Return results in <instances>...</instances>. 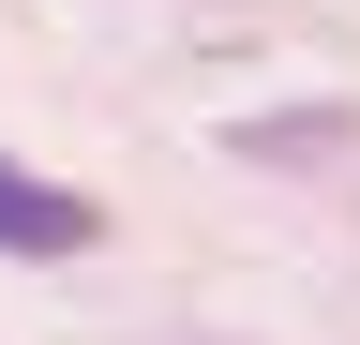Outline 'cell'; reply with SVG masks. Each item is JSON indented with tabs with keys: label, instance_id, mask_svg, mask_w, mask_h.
I'll return each instance as SVG.
<instances>
[{
	"label": "cell",
	"instance_id": "obj_1",
	"mask_svg": "<svg viewBox=\"0 0 360 345\" xmlns=\"http://www.w3.org/2000/svg\"><path fill=\"white\" fill-rule=\"evenodd\" d=\"M105 240V210H90L75 181H45V165L0 150V255H90Z\"/></svg>",
	"mask_w": 360,
	"mask_h": 345
}]
</instances>
